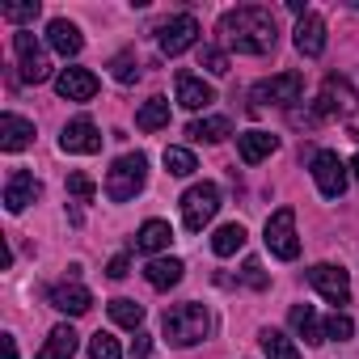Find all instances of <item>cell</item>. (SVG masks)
Instances as JSON below:
<instances>
[{
	"label": "cell",
	"mask_w": 359,
	"mask_h": 359,
	"mask_svg": "<svg viewBox=\"0 0 359 359\" xmlns=\"http://www.w3.org/2000/svg\"><path fill=\"white\" fill-rule=\"evenodd\" d=\"M220 34H224V43H229L237 55H266V51H275V43H279L275 13H271V9H258V5L229 9V13L220 18Z\"/></svg>",
	"instance_id": "1"
},
{
	"label": "cell",
	"mask_w": 359,
	"mask_h": 359,
	"mask_svg": "<svg viewBox=\"0 0 359 359\" xmlns=\"http://www.w3.org/2000/svg\"><path fill=\"white\" fill-rule=\"evenodd\" d=\"M161 334H165L173 346H195V342H203V338L212 334V313H208V304L187 300V304L165 309V317H161Z\"/></svg>",
	"instance_id": "2"
},
{
	"label": "cell",
	"mask_w": 359,
	"mask_h": 359,
	"mask_svg": "<svg viewBox=\"0 0 359 359\" xmlns=\"http://www.w3.org/2000/svg\"><path fill=\"white\" fill-rule=\"evenodd\" d=\"M144 182H148V156L144 152H127L106 173V195L114 203H127V199H135L144 191Z\"/></svg>",
	"instance_id": "3"
},
{
	"label": "cell",
	"mask_w": 359,
	"mask_h": 359,
	"mask_svg": "<svg viewBox=\"0 0 359 359\" xmlns=\"http://www.w3.org/2000/svg\"><path fill=\"white\" fill-rule=\"evenodd\" d=\"M220 212V187L216 182H199L182 195V224L187 233H203Z\"/></svg>",
	"instance_id": "4"
},
{
	"label": "cell",
	"mask_w": 359,
	"mask_h": 359,
	"mask_svg": "<svg viewBox=\"0 0 359 359\" xmlns=\"http://www.w3.org/2000/svg\"><path fill=\"white\" fill-rule=\"evenodd\" d=\"M156 43H161V55L177 60L182 51H191L199 43V22L191 13H177V18H169V22L156 26Z\"/></svg>",
	"instance_id": "5"
},
{
	"label": "cell",
	"mask_w": 359,
	"mask_h": 359,
	"mask_svg": "<svg viewBox=\"0 0 359 359\" xmlns=\"http://www.w3.org/2000/svg\"><path fill=\"white\" fill-rule=\"evenodd\" d=\"M13 51H18V72H22L26 85H43V81L51 76V60H47L43 43H39L30 30H22V34L13 39Z\"/></svg>",
	"instance_id": "6"
},
{
	"label": "cell",
	"mask_w": 359,
	"mask_h": 359,
	"mask_svg": "<svg viewBox=\"0 0 359 359\" xmlns=\"http://www.w3.org/2000/svg\"><path fill=\"white\" fill-rule=\"evenodd\" d=\"M359 110V93H355V85L346 81V76H325L321 81V93H317V118H325V114H342V118H351Z\"/></svg>",
	"instance_id": "7"
},
{
	"label": "cell",
	"mask_w": 359,
	"mask_h": 359,
	"mask_svg": "<svg viewBox=\"0 0 359 359\" xmlns=\"http://www.w3.org/2000/svg\"><path fill=\"white\" fill-rule=\"evenodd\" d=\"M266 250L283 262L300 258V237H296V212L292 208H279L271 220H266Z\"/></svg>",
	"instance_id": "8"
},
{
	"label": "cell",
	"mask_w": 359,
	"mask_h": 359,
	"mask_svg": "<svg viewBox=\"0 0 359 359\" xmlns=\"http://www.w3.org/2000/svg\"><path fill=\"white\" fill-rule=\"evenodd\" d=\"M313 182H317V191H321L325 199H342L351 173H346V165H342L338 152H330V148L313 152Z\"/></svg>",
	"instance_id": "9"
},
{
	"label": "cell",
	"mask_w": 359,
	"mask_h": 359,
	"mask_svg": "<svg viewBox=\"0 0 359 359\" xmlns=\"http://www.w3.org/2000/svg\"><path fill=\"white\" fill-rule=\"evenodd\" d=\"M300 93H304V76L300 72H279V76L254 85V102L258 106H296Z\"/></svg>",
	"instance_id": "10"
},
{
	"label": "cell",
	"mask_w": 359,
	"mask_h": 359,
	"mask_svg": "<svg viewBox=\"0 0 359 359\" xmlns=\"http://www.w3.org/2000/svg\"><path fill=\"white\" fill-rule=\"evenodd\" d=\"M309 283H313L330 304H351V279H346L342 266H334V262H317V266L309 271Z\"/></svg>",
	"instance_id": "11"
},
{
	"label": "cell",
	"mask_w": 359,
	"mask_h": 359,
	"mask_svg": "<svg viewBox=\"0 0 359 359\" xmlns=\"http://www.w3.org/2000/svg\"><path fill=\"white\" fill-rule=\"evenodd\" d=\"M60 148L64 152H76V156H93L102 152V131L93 118H72L64 131H60Z\"/></svg>",
	"instance_id": "12"
},
{
	"label": "cell",
	"mask_w": 359,
	"mask_h": 359,
	"mask_svg": "<svg viewBox=\"0 0 359 359\" xmlns=\"http://www.w3.org/2000/svg\"><path fill=\"white\" fill-rule=\"evenodd\" d=\"M43 199V182L34 173H26V169H18V173H9V182H5V208L18 216V212H26L30 203H39Z\"/></svg>",
	"instance_id": "13"
},
{
	"label": "cell",
	"mask_w": 359,
	"mask_h": 359,
	"mask_svg": "<svg viewBox=\"0 0 359 359\" xmlns=\"http://www.w3.org/2000/svg\"><path fill=\"white\" fill-rule=\"evenodd\" d=\"M47 300H51V309H60V313H68V317H81V313L93 309V292H89L85 283H76V279L55 283V287L47 292Z\"/></svg>",
	"instance_id": "14"
},
{
	"label": "cell",
	"mask_w": 359,
	"mask_h": 359,
	"mask_svg": "<svg viewBox=\"0 0 359 359\" xmlns=\"http://www.w3.org/2000/svg\"><path fill=\"white\" fill-rule=\"evenodd\" d=\"M292 43H296V51H300L304 60H317V55L325 51V22H321V13L309 9V13L296 22V39H292Z\"/></svg>",
	"instance_id": "15"
},
{
	"label": "cell",
	"mask_w": 359,
	"mask_h": 359,
	"mask_svg": "<svg viewBox=\"0 0 359 359\" xmlns=\"http://www.w3.org/2000/svg\"><path fill=\"white\" fill-rule=\"evenodd\" d=\"M55 93H60L64 102H89V97L97 93V76H93L89 68H64V72L55 76Z\"/></svg>",
	"instance_id": "16"
},
{
	"label": "cell",
	"mask_w": 359,
	"mask_h": 359,
	"mask_svg": "<svg viewBox=\"0 0 359 359\" xmlns=\"http://www.w3.org/2000/svg\"><path fill=\"white\" fill-rule=\"evenodd\" d=\"M212 102H216V89H212L203 76L177 72V106H187V110H208Z\"/></svg>",
	"instance_id": "17"
},
{
	"label": "cell",
	"mask_w": 359,
	"mask_h": 359,
	"mask_svg": "<svg viewBox=\"0 0 359 359\" xmlns=\"http://www.w3.org/2000/svg\"><path fill=\"white\" fill-rule=\"evenodd\" d=\"M34 144V123L22 114H0V148L5 152H22Z\"/></svg>",
	"instance_id": "18"
},
{
	"label": "cell",
	"mask_w": 359,
	"mask_h": 359,
	"mask_svg": "<svg viewBox=\"0 0 359 359\" xmlns=\"http://www.w3.org/2000/svg\"><path fill=\"white\" fill-rule=\"evenodd\" d=\"M275 148H279V135H271V131H245V135H237V152H241L245 165L266 161Z\"/></svg>",
	"instance_id": "19"
},
{
	"label": "cell",
	"mask_w": 359,
	"mask_h": 359,
	"mask_svg": "<svg viewBox=\"0 0 359 359\" xmlns=\"http://www.w3.org/2000/svg\"><path fill=\"white\" fill-rule=\"evenodd\" d=\"M76 346H81V334H76L72 325H55V330L47 334V342L39 346V359H72Z\"/></svg>",
	"instance_id": "20"
},
{
	"label": "cell",
	"mask_w": 359,
	"mask_h": 359,
	"mask_svg": "<svg viewBox=\"0 0 359 359\" xmlns=\"http://www.w3.org/2000/svg\"><path fill=\"white\" fill-rule=\"evenodd\" d=\"M182 262L177 258H152L148 266H144V279H148V287H156V292H169V287H177L182 283Z\"/></svg>",
	"instance_id": "21"
},
{
	"label": "cell",
	"mask_w": 359,
	"mask_h": 359,
	"mask_svg": "<svg viewBox=\"0 0 359 359\" xmlns=\"http://www.w3.org/2000/svg\"><path fill=\"white\" fill-rule=\"evenodd\" d=\"M47 43H51V51H60V55H81V47H85L81 30H76L72 22H64V18H55V22L47 26Z\"/></svg>",
	"instance_id": "22"
},
{
	"label": "cell",
	"mask_w": 359,
	"mask_h": 359,
	"mask_svg": "<svg viewBox=\"0 0 359 359\" xmlns=\"http://www.w3.org/2000/svg\"><path fill=\"white\" fill-rule=\"evenodd\" d=\"M287 321H292V330L309 342V346H317V342H325V325L317 321V313H313V304H292V313H287Z\"/></svg>",
	"instance_id": "23"
},
{
	"label": "cell",
	"mask_w": 359,
	"mask_h": 359,
	"mask_svg": "<svg viewBox=\"0 0 359 359\" xmlns=\"http://www.w3.org/2000/svg\"><path fill=\"white\" fill-rule=\"evenodd\" d=\"M187 135H191V140H199V144H220V140H229V135H233V123H229L224 114L195 118V123L187 127Z\"/></svg>",
	"instance_id": "24"
},
{
	"label": "cell",
	"mask_w": 359,
	"mask_h": 359,
	"mask_svg": "<svg viewBox=\"0 0 359 359\" xmlns=\"http://www.w3.org/2000/svg\"><path fill=\"white\" fill-rule=\"evenodd\" d=\"M169 241H173V229H169L165 220H144L140 233H135V250H144V254L169 250Z\"/></svg>",
	"instance_id": "25"
},
{
	"label": "cell",
	"mask_w": 359,
	"mask_h": 359,
	"mask_svg": "<svg viewBox=\"0 0 359 359\" xmlns=\"http://www.w3.org/2000/svg\"><path fill=\"white\" fill-rule=\"evenodd\" d=\"M135 127H140V131H161V127H169V102H165V97H148V102L135 110Z\"/></svg>",
	"instance_id": "26"
},
{
	"label": "cell",
	"mask_w": 359,
	"mask_h": 359,
	"mask_svg": "<svg viewBox=\"0 0 359 359\" xmlns=\"http://www.w3.org/2000/svg\"><path fill=\"white\" fill-rule=\"evenodd\" d=\"M241 245H245V229H241L237 220H233V224H220L216 237H212V254H216V258H233Z\"/></svg>",
	"instance_id": "27"
},
{
	"label": "cell",
	"mask_w": 359,
	"mask_h": 359,
	"mask_svg": "<svg viewBox=\"0 0 359 359\" xmlns=\"http://www.w3.org/2000/svg\"><path fill=\"white\" fill-rule=\"evenodd\" d=\"M110 321L123 325V330H140V325H144V304L118 296V300H110Z\"/></svg>",
	"instance_id": "28"
},
{
	"label": "cell",
	"mask_w": 359,
	"mask_h": 359,
	"mask_svg": "<svg viewBox=\"0 0 359 359\" xmlns=\"http://www.w3.org/2000/svg\"><path fill=\"white\" fill-rule=\"evenodd\" d=\"M258 338H262V355H266V359H300L296 342H292L283 330H262Z\"/></svg>",
	"instance_id": "29"
},
{
	"label": "cell",
	"mask_w": 359,
	"mask_h": 359,
	"mask_svg": "<svg viewBox=\"0 0 359 359\" xmlns=\"http://www.w3.org/2000/svg\"><path fill=\"white\" fill-rule=\"evenodd\" d=\"M165 169H169L173 177H191V173L199 169V161H195L191 148H165Z\"/></svg>",
	"instance_id": "30"
},
{
	"label": "cell",
	"mask_w": 359,
	"mask_h": 359,
	"mask_svg": "<svg viewBox=\"0 0 359 359\" xmlns=\"http://www.w3.org/2000/svg\"><path fill=\"white\" fill-rule=\"evenodd\" d=\"M110 76H114L118 85H135V81H140V64H135V55H131V51H118V55L110 60Z\"/></svg>",
	"instance_id": "31"
},
{
	"label": "cell",
	"mask_w": 359,
	"mask_h": 359,
	"mask_svg": "<svg viewBox=\"0 0 359 359\" xmlns=\"http://www.w3.org/2000/svg\"><path fill=\"white\" fill-rule=\"evenodd\" d=\"M89 359H123L118 338H114V334H106V330H97V334L89 338Z\"/></svg>",
	"instance_id": "32"
},
{
	"label": "cell",
	"mask_w": 359,
	"mask_h": 359,
	"mask_svg": "<svg viewBox=\"0 0 359 359\" xmlns=\"http://www.w3.org/2000/svg\"><path fill=\"white\" fill-rule=\"evenodd\" d=\"M39 13H43V5H39V0H26V5H5V9H0V18H5V22H18V26L34 22Z\"/></svg>",
	"instance_id": "33"
},
{
	"label": "cell",
	"mask_w": 359,
	"mask_h": 359,
	"mask_svg": "<svg viewBox=\"0 0 359 359\" xmlns=\"http://www.w3.org/2000/svg\"><path fill=\"white\" fill-rule=\"evenodd\" d=\"M68 195H72V199H81V203H89V199L97 195L93 177H89V173H68Z\"/></svg>",
	"instance_id": "34"
},
{
	"label": "cell",
	"mask_w": 359,
	"mask_h": 359,
	"mask_svg": "<svg viewBox=\"0 0 359 359\" xmlns=\"http://www.w3.org/2000/svg\"><path fill=\"white\" fill-rule=\"evenodd\" d=\"M355 334V321L346 317V313H334L330 321H325V338H334V342H346Z\"/></svg>",
	"instance_id": "35"
},
{
	"label": "cell",
	"mask_w": 359,
	"mask_h": 359,
	"mask_svg": "<svg viewBox=\"0 0 359 359\" xmlns=\"http://www.w3.org/2000/svg\"><path fill=\"white\" fill-rule=\"evenodd\" d=\"M199 64H203L212 76H224V72H229V55L216 51V47H203V60H199Z\"/></svg>",
	"instance_id": "36"
},
{
	"label": "cell",
	"mask_w": 359,
	"mask_h": 359,
	"mask_svg": "<svg viewBox=\"0 0 359 359\" xmlns=\"http://www.w3.org/2000/svg\"><path fill=\"white\" fill-rule=\"evenodd\" d=\"M241 279H245L254 292H262V287H266V271H262V262H258V258H250V262H245V271H241Z\"/></svg>",
	"instance_id": "37"
},
{
	"label": "cell",
	"mask_w": 359,
	"mask_h": 359,
	"mask_svg": "<svg viewBox=\"0 0 359 359\" xmlns=\"http://www.w3.org/2000/svg\"><path fill=\"white\" fill-rule=\"evenodd\" d=\"M127 271H131V258H127V254H114V258H110V266H106V275H110V279H127Z\"/></svg>",
	"instance_id": "38"
},
{
	"label": "cell",
	"mask_w": 359,
	"mask_h": 359,
	"mask_svg": "<svg viewBox=\"0 0 359 359\" xmlns=\"http://www.w3.org/2000/svg\"><path fill=\"white\" fill-rule=\"evenodd\" d=\"M152 355V334H135L131 342V359H148Z\"/></svg>",
	"instance_id": "39"
},
{
	"label": "cell",
	"mask_w": 359,
	"mask_h": 359,
	"mask_svg": "<svg viewBox=\"0 0 359 359\" xmlns=\"http://www.w3.org/2000/svg\"><path fill=\"white\" fill-rule=\"evenodd\" d=\"M0 346H5V359H18V338L13 334H0Z\"/></svg>",
	"instance_id": "40"
},
{
	"label": "cell",
	"mask_w": 359,
	"mask_h": 359,
	"mask_svg": "<svg viewBox=\"0 0 359 359\" xmlns=\"http://www.w3.org/2000/svg\"><path fill=\"white\" fill-rule=\"evenodd\" d=\"M351 169H355V182H359V152H355V161H351Z\"/></svg>",
	"instance_id": "41"
}]
</instances>
